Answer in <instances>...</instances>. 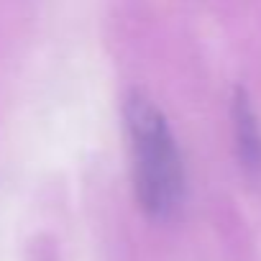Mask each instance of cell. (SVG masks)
<instances>
[{
	"label": "cell",
	"instance_id": "1",
	"mask_svg": "<svg viewBox=\"0 0 261 261\" xmlns=\"http://www.w3.org/2000/svg\"><path fill=\"white\" fill-rule=\"evenodd\" d=\"M125 125L139 205L151 218H169L185 197V167L167 118L146 92L136 90L125 100Z\"/></svg>",
	"mask_w": 261,
	"mask_h": 261
},
{
	"label": "cell",
	"instance_id": "2",
	"mask_svg": "<svg viewBox=\"0 0 261 261\" xmlns=\"http://www.w3.org/2000/svg\"><path fill=\"white\" fill-rule=\"evenodd\" d=\"M230 118H233V134L238 156L248 169H261V130L256 123V113L251 108V100L246 90H236L230 102Z\"/></svg>",
	"mask_w": 261,
	"mask_h": 261
}]
</instances>
